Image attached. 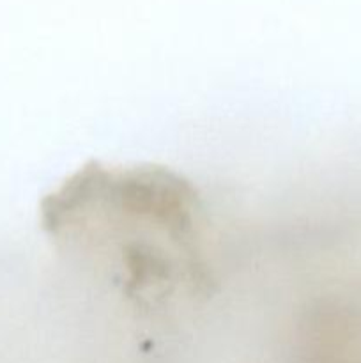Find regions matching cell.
Listing matches in <instances>:
<instances>
[{"label":"cell","mask_w":361,"mask_h":363,"mask_svg":"<svg viewBox=\"0 0 361 363\" xmlns=\"http://www.w3.org/2000/svg\"><path fill=\"white\" fill-rule=\"evenodd\" d=\"M202 209L186 179L161 167L88 163L41 204L67 255L138 319H170L212 293Z\"/></svg>","instance_id":"obj_1"}]
</instances>
